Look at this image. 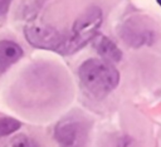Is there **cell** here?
I'll return each instance as SVG.
<instances>
[{
	"label": "cell",
	"instance_id": "1",
	"mask_svg": "<svg viewBox=\"0 0 161 147\" xmlns=\"http://www.w3.org/2000/svg\"><path fill=\"white\" fill-rule=\"evenodd\" d=\"M79 78L89 93L103 98L117 87L119 74L117 69L106 60L88 59L79 67Z\"/></svg>",
	"mask_w": 161,
	"mask_h": 147
},
{
	"label": "cell",
	"instance_id": "2",
	"mask_svg": "<svg viewBox=\"0 0 161 147\" xmlns=\"http://www.w3.org/2000/svg\"><path fill=\"white\" fill-rule=\"evenodd\" d=\"M102 24V11L97 6L88 8L74 21L69 36H65L63 54H70L83 48L92 38L96 36Z\"/></svg>",
	"mask_w": 161,
	"mask_h": 147
},
{
	"label": "cell",
	"instance_id": "3",
	"mask_svg": "<svg viewBox=\"0 0 161 147\" xmlns=\"http://www.w3.org/2000/svg\"><path fill=\"white\" fill-rule=\"evenodd\" d=\"M26 40L36 48L55 50L63 54L65 36L48 25H29L24 30Z\"/></svg>",
	"mask_w": 161,
	"mask_h": 147
},
{
	"label": "cell",
	"instance_id": "4",
	"mask_svg": "<svg viewBox=\"0 0 161 147\" xmlns=\"http://www.w3.org/2000/svg\"><path fill=\"white\" fill-rule=\"evenodd\" d=\"M55 139L60 147H86L87 143V127L74 117L62 119L54 131Z\"/></svg>",
	"mask_w": 161,
	"mask_h": 147
},
{
	"label": "cell",
	"instance_id": "5",
	"mask_svg": "<svg viewBox=\"0 0 161 147\" xmlns=\"http://www.w3.org/2000/svg\"><path fill=\"white\" fill-rule=\"evenodd\" d=\"M119 35L126 44L133 48L151 45L155 40V33L143 24L141 19H128L119 26Z\"/></svg>",
	"mask_w": 161,
	"mask_h": 147
},
{
	"label": "cell",
	"instance_id": "6",
	"mask_svg": "<svg viewBox=\"0 0 161 147\" xmlns=\"http://www.w3.org/2000/svg\"><path fill=\"white\" fill-rule=\"evenodd\" d=\"M93 45L97 50V53L103 58V60L111 63V62H119L122 58V52L121 49L107 36L102 34H96Z\"/></svg>",
	"mask_w": 161,
	"mask_h": 147
},
{
	"label": "cell",
	"instance_id": "7",
	"mask_svg": "<svg viewBox=\"0 0 161 147\" xmlns=\"http://www.w3.org/2000/svg\"><path fill=\"white\" fill-rule=\"evenodd\" d=\"M23 57L21 48L10 40L0 41V73L8 70L14 63Z\"/></svg>",
	"mask_w": 161,
	"mask_h": 147
},
{
	"label": "cell",
	"instance_id": "8",
	"mask_svg": "<svg viewBox=\"0 0 161 147\" xmlns=\"http://www.w3.org/2000/svg\"><path fill=\"white\" fill-rule=\"evenodd\" d=\"M20 128V122L14 118H0V137L8 136Z\"/></svg>",
	"mask_w": 161,
	"mask_h": 147
},
{
	"label": "cell",
	"instance_id": "9",
	"mask_svg": "<svg viewBox=\"0 0 161 147\" xmlns=\"http://www.w3.org/2000/svg\"><path fill=\"white\" fill-rule=\"evenodd\" d=\"M11 147H36V146L29 137L18 136L11 141Z\"/></svg>",
	"mask_w": 161,
	"mask_h": 147
},
{
	"label": "cell",
	"instance_id": "10",
	"mask_svg": "<svg viewBox=\"0 0 161 147\" xmlns=\"http://www.w3.org/2000/svg\"><path fill=\"white\" fill-rule=\"evenodd\" d=\"M9 3H10V0H0V15L6 11Z\"/></svg>",
	"mask_w": 161,
	"mask_h": 147
},
{
	"label": "cell",
	"instance_id": "11",
	"mask_svg": "<svg viewBox=\"0 0 161 147\" xmlns=\"http://www.w3.org/2000/svg\"><path fill=\"white\" fill-rule=\"evenodd\" d=\"M156 1H157V4H158V5L161 6V0H156Z\"/></svg>",
	"mask_w": 161,
	"mask_h": 147
}]
</instances>
